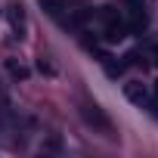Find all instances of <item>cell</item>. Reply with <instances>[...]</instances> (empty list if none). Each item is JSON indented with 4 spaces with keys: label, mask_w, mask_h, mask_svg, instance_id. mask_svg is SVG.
I'll list each match as a JSON object with an SVG mask.
<instances>
[{
    "label": "cell",
    "mask_w": 158,
    "mask_h": 158,
    "mask_svg": "<svg viewBox=\"0 0 158 158\" xmlns=\"http://www.w3.org/2000/svg\"><path fill=\"white\" fill-rule=\"evenodd\" d=\"M99 19H102V37L109 40V44H118V40H124L130 31H127V22L118 16V10H112V6H102L99 10Z\"/></svg>",
    "instance_id": "1"
},
{
    "label": "cell",
    "mask_w": 158,
    "mask_h": 158,
    "mask_svg": "<svg viewBox=\"0 0 158 158\" xmlns=\"http://www.w3.org/2000/svg\"><path fill=\"white\" fill-rule=\"evenodd\" d=\"M81 115H84V121L90 124V127H96V130H102V133H109L112 130V121H109V115L96 106V102H87L84 109H81Z\"/></svg>",
    "instance_id": "2"
},
{
    "label": "cell",
    "mask_w": 158,
    "mask_h": 158,
    "mask_svg": "<svg viewBox=\"0 0 158 158\" xmlns=\"http://www.w3.org/2000/svg\"><path fill=\"white\" fill-rule=\"evenodd\" d=\"M124 96H127L133 106H139V109L149 102V90H146L139 81H130V84H124Z\"/></svg>",
    "instance_id": "3"
},
{
    "label": "cell",
    "mask_w": 158,
    "mask_h": 158,
    "mask_svg": "<svg viewBox=\"0 0 158 158\" xmlns=\"http://www.w3.org/2000/svg\"><path fill=\"white\" fill-rule=\"evenodd\" d=\"M10 25H13L16 37H25V10H22V3L10 6Z\"/></svg>",
    "instance_id": "4"
},
{
    "label": "cell",
    "mask_w": 158,
    "mask_h": 158,
    "mask_svg": "<svg viewBox=\"0 0 158 158\" xmlns=\"http://www.w3.org/2000/svg\"><path fill=\"white\" fill-rule=\"evenodd\" d=\"M37 3H40V10L50 13V16H62V13L68 10V0H37Z\"/></svg>",
    "instance_id": "5"
},
{
    "label": "cell",
    "mask_w": 158,
    "mask_h": 158,
    "mask_svg": "<svg viewBox=\"0 0 158 158\" xmlns=\"http://www.w3.org/2000/svg\"><path fill=\"white\" fill-rule=\"evenodd\" d=\"M6 68H10V74H13V77H28V68H25V65H19V62H13V59L6 62Z\"/></svg>",
    "instance_id": "6"
},
{
    "label": "cell",
    "mask_w": 158,
    "mask_h": 158,
    "mask_svg": "<svg viewBox=\"0 0 158 158\" xmlns=\"http://www.w3.org/2000/svg\"><path fill=\"white\" fill-rule=\"evenodd\" d=\"M152 62H155V65H158V44H155V47H152Z\"/></svg>",
    "instance_id": "7"
},
{
    "label": "cell",
    "mask_w": 158,
    "mask_h": 158,
    "mask_svg": "<svg viewBox=\"0 0 158 158\" xmlns=\"http://www.w3.org/2000/svg\"><path fill=\"white\" fill-rule=\"evenodd\" d=\"M127 3H130V6H143V0H127Z\"/></svg>",
    "instance_id": "8"
},
{
    "label": "cell",
    "mask_w": 158,
    "mask_h": 158,
    "mask_svg": "<svg viewBox=\"0 0 158 158\" xmlns=\"http://www.w3.org/2000/svg\"><path fill=\"white\" fill-rule=\"evenodd\" d=\"M152 109H155V118H158V99H155V102H152Z\"/></svg>",
    "instance_id": "9"
},
{
    "label": "cell",
    "mask_w": 158,
    "mask_h": 158,
    "mask_svg": "<svg viewBox=\"0 0 158 158\" xmlns=\"http://www.w3.org/2000/svg\"><path fill=\"white\" fill-rule=\"evenodd\" d=\"M155 99H158V81H155Z\"/></svg>",
    "instance_id": "10"
}]
</instances>
